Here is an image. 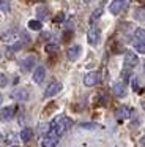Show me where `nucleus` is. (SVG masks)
<instances>
[{
  "label": "nucleus",
  "mask_w": 145,
  "mask_h": 147,
  "mask_svg": "<svg viewBox=\"0 0 145 147\" xmlns=\"http://www.w3.org/2000/svg\"><path fill=\"white\" fill-rule=\"evenodd\" d=\"M2 100H3V98H2V93H0V105H2Z\"/></svg>",
  "instance_id": "29"
},
{
  "label": "nucleus",
  "mask_w": 145,
  "mask_h": 147,
  "mask_svg": "<svg viewBox=\"0 0 145 147\" xmlns=\"http://www.w3.org/2000/svg\"><path fill=\"white\" fill-rule=\"evenodd\" d=\"M142 106H144V108H145V103H142Z\"/></svg>",
  "instance_id": "30"
},
{
  "label": "nucleus",
  "mask_w": 145,
  "mask_h": 147,
  "mask_svg": "<svg viewBox=\"0 0 145 147\" xmlns=\"http://www.w3.org/2000/svg\"><path fill=\"white\" fill-rule=\"evenodd\" d=\"M62 82H58V81H54V82H50L49 86L46 87V90H44V96L46 98H50V96H55L57 93L62 90Z\"/></svg>",
  "instance_id": "4"
},
{
  "label": "nucleus",
  "mask_w": 145,
  "mask_h": 147,
  "mask_svg": "<svg viewBox=\"0 0 145 147\" xmlns=\"http://www.w3.org/2000/svg\"><path fill=\"white\" fill-rule=\"evenodd\" d=\"M58 141H60L58 134L54 133L52 130H49L46 133V136L43 138V141H41V147H55L58 144Z\"/></svg>",
  "instance_id": "2"
},
{
  "label": "nucleus",
  "mask_w": 145,
  "mask_h": 147,
  "mask_svg": "<svg viewBox=\"0 0 145 147\" xmlns=\"http://www.w3.org/2000/svg\"><path fill=\"white\" fill-rule=\"evenodd\" d=\"M32 138H33V131H32V128H24V130L21 131V139L24 141V142H28Z\"/></svg>",
  "instance_id": "16"
},
{
  "label": "nucleus",
  "mask_w": 145,
  "mask_h": 147,
  "mask_svg": "<svg viewBox=\"0 0 145 147\" xmlns=\"http://www.w3.org/2000/svg\"><path fill=\"white\" fill-rule=\"evenodd\" d=\"M57 51H58V46L57 45H47L46 46V52H49V54H54Z\"/></svg>",
  "instance_id": "22"
},
{
  "label": "nucleus",
  "mask_w": 145,
  "mask_h": 147,
  "mask_svg": "<svg viewBox=\"0 0 145 147\" xmlns=\"http://www.w3.org/2000/svg\"><path fill=\"white\" fill-rule=\"evenodd\" d=\"M44 78H46V68L44 67H36L33 71V81L36 84H41L44 81Z\"/></svg>",
  "instance_id": "12"
},
{
  "label": "nucleus",
  "mask_w": 145,
  "mask_h": 147,
  "mask_svg": "<svg viewBox=\"0 0 145 147\" xmlns=\"http://www.w3.org/2000/svg\"><path fill=\"white\" fill-rule=\"evenodd\" d=\"M6 84H8L6 74H0V87H6Z\"/></svg>",
  "instance_id": "24"
},
{
  "label": "nucleus",
  "mask_w": 145,
  "mask_h": 147,
  "mask_svg": "<svg viewBox=\"0 0 145 147\" xmlns=\"http://www.w3.org/2000/svg\"><path fill=\"white\" fill-rule=\"evenodd\" d=\"M35 62H36V57H35V55H28V57L22 59V62H21V68H22L24 71H30L32 68L35 67Z\"/></svg>",
  "instance_id": "11"
},
{
  "label": "nucleus",
  "mask_w": 145,
  "mask_h": 147,
  "mask_svg": "<svg viewBox=\"0 0 145 147\" xmlns=\"http://www.w3.org/2000/svg\"><path fill=\"white\" fill-rule=\"evenodd\" d=\"M81 52H82V48L79 45H76V46H71V48L66 51V57H68V60H71V62H76L79 59V55H81Z\"/></svg>",
  "instance_id": "9"
},
{
  "label": "nucleus",
  "mask_w": 145,
  "mask_h": 147,
  "mask_svg": "<svg viewBox=\"0 0 145 147\" xmlns=\"http://www.w3.org/2000/svg\"><path fill=\"white\" fill-rule=\"evenodd\" d=\"M99 35H101V32H99V29H98L96 26L90 27V30L87 32V41H88V45H91V46L98 45V41H99Z\"/></svg>",
  "instance_id": "5"
},
{
  "label": "nucleus",
  "mask_w": 145,
  "mask_h": 147,
  "mask_svg": "<svg viewBox=\"0 0 145 147\" xmlns=\"http://www.w3.org/2000/svg\"><path fill=\"white\" fill-rule=\"evenodd\" d=\"M71 127H72V120L69 117H66V115H57V117L50 122L49 130H52L54 133L62 136V134L65 133L66 130H69Z\"/></svg>",
  "instance_id": "1"
},
{
  "label": "nucleus",
  "mask_w": 145,
  "mask_h": 147,
  "mask_svg": "<svg viewBox=\"0 0 145 147\" xmlns=\"http://www.w3.org/2000/svg\"><path fill=\"white\" fill-rule=\"evenodd\" d=\"M11 147H19V146H11Z\"/></svg>",
  "instance_id": "32"
},
{
  "label": "nucleus",
  "mask_w": 145,
  "mask_h": 147,
  "mask_svg": "<svg viewBox=\"0 0 145 147\" xmlns=\"http://www.w3.org/2000/svg\"><path fill=\"white\" fill-rule=\"evenodd\" d=\"M134 36H136V40H137L139 43H145V29L137 27V29L134 30Z\"/></svg>",
  "instance_id": "17"
},
{
  "label": "nucleus",
  "mask_w": 145,
  "mask_h": 147,
  "mask_svg": "<svg viewBox=\"0 0 145 147\" xmlns=\"http://www.w3.org/2000/svg\"><path fill=\"white\" fill-rule=\"evenodd\" d=\"M137 63H139V59H137V55H136V52H132V51L126 52L125 54V67L126 68H134Z\"/></svg>",
  "instance_id": "8"
},
{
  "label": "nucleus",
  "mask_w": 145,
  "mask_h": 147,
  "mask_svg": "<svg viewBox=\"0 0 145 147\" xmlns=\"http://www.w3.org/2000/svg\"><path fill=\"white\" fill-rule=\"evenodd\" d=\"M144 70H145V62H144Z\"/></svg>",
  "instance_id": "31"
},
{
  "label": "nucleus",
  "mask_w": 145,
  "mask_h": 147,
  "mask_svg": "<svg viewBox=\"0 0 145 147\" xmlns=\"http://www.w3.org/2000/svg\"><path fill=\"white\" fill-rule=\"evenodd\" d=\"M132 89L137 92L139 90V81H137V78H132Z\"/></svg>",
  "instance_id": "27"
},
{
  "label": "nucleus",
  "mask_w": 145,
  "mask_h": 147,
  "mask_svg": "<svg viewBox=\"0 0 145 147\" xmlns=\"http://www.w3.org/2000/svg\"><path fill=\"white\" fill-rule=\"evenodd\" d=\"M14 112H16V108L14 106H6V108H2L0 109V120L3 122H8L14 117Z\"/></svg>",
  "instance_id": "7"
},
{
  "label": "nucleus",
  "mask_w": 145,
  "mask_h": 147,
  "mask_svg": "<svg viewBox=\"0 0 145 147\" xmlns=\"http://www.w3.org/2000/svg\"><path fill=\"white\" fill-rule=\"evenodd\" d=\"M126 7H128V0H112L109 5V11L112 14H120Z\"/></svg>",
  "instance_id": "3"
},
{
  "label": "nucleus",
  "mask_w": 145,
  "mask_h": 147,
  "mask_svg": "<svg viewBox=\"0 0 145 147\" xmlns=\"http://www.w3.org/2000/svg\"><path fill=\"white\" fill-rule=\"evenodd\" d=\"M0 141H2V134H0Z\"/></svg>",
  "instance_id": "33"
},
{
  "label": "nucleus",
  "mask_w": 145,
  "mask_h": 147,
  "mask_svg": "<svg viewBox=\"0 0 145 147\" xmlns=\"http://www.w3.org/2000/svg\"><path fill=\"white\" fill-rule=\"evenodd\" d=\"M28 29L35 30V32H40L43 29V24H41L40 19H32V21H28Z\"/></svg>",
  "instance_id": "15"
},
{
  "label": "nucleus",
  "mask_w": 145,
  "mask_h": 147,
  "mask_svg": "<svg viewBox=\"0 0 145 147\" xmlns=\"http://www.w3.org/2000/svg\"><path fill=\"white\" fill-rule=\"evenodd\" d=\"M101 14H103V7H99V8H96V10H95V13L91 14V22H93V21H96Z\"/></svg>",
  "instance_id": "21"
},
{
  "label": "nucleus",
  "mask_w": 145,
  "mask_h": 147,
  "mask_svg": "<svg viewBox=\"0 0 145 147\" xmlns=\"http://www.w3.org/2000/svg\"><path fill=\"white\" fill-rule=\"evenodd\" d=\"M16 35H17V32H16V30H11V32H8V33H3L2 40H3V41H11V40L17 38Z\"/></svg>",
  "instance_id": "19"
},
{
  "label": "nucleus",
  "mask_w": 145,
  "mask_h": 147,
  "mask_svg": "<svg viewBox=\"0 0 145 147\" xmlns=\"http://www.w3.org/2000/svg\"><path fill=\"white\" fill-rule=\"evenodd\" d=\"M36 14H38V19H46L47 16H49V11H47L46 7H38L36 8Z\"/></svg>",
  "instance_id": "18"
},
{
  "label": "nucleus",
  "mask_w": 145,
  "mask_h": 147,
  "mask_svg": "<svg viewBox=\"0 0 145 147\" xmlns=\"http://www.w3.org/2000/svg\"><path fill=\"white\" fill-rule=\"evenodd\" d=\"M98 82H99V73L98 71H90V73H87L84 76V84L87 87H93Z\"/></svg>",
  "instance_id": "6"
},
{
  "label": "nucleus",
  "mask_w": 145,
  "mask_h": 147,
  "mask_svg": "<svg viewBox=\"0 0 145 147\" xmlns=\"http://www.w3.org/2000/svg\"><path fill=\"white\" fill-rule=\"evenodd\" d=\"M84 2H85V3H90V2H91V0H84Z\"/></svg>",
  "instance_id": "28"
},
{
  "label": "nucleus",
  "mask_w": 145,
  "mask_h": 147,
  "mask_svg": "<svg viewBox=\"0 0 145 147\" xmlns=\"http://www.w3.org/2000/svg\"><path fill=\"white\" fill-rule=\"evenodd\" d=\"M13 96H14L16 100H19V101H27L28 100V92L25 89H17L14 93H13Z\"/></svg>",
  "instance_id": "14"
},
{
  "label": "nucleus",
  "mask_w": 145,
  "mask_h": 147,
  "mask_svg": "<svg viewBox=\"0 0 145 147\" xmlns=\"http://www.w3.org/2000/svg\"><path fill=\"white\" fill-rule=\"evenodd\" d=\"M136 49H137L140 54H145V43H136Z\"/></svg>",
  "instance_id": "23"
},
{
  "label": "nucleus",
  "mask_w": 145,
  "mask_h": 147,
  "mask_svg": "<svg viewBox=\"0 0 145 147\" xmlns=\"http://www.w3.org/2000/svg\"><path fill=\"white\" fill-rule=\"evenodd\" d=\"M54 21H55V22H63V21H65V14H63V13H58Z\"/></svg>",
  "instance_id": "26"
},
{
  "label": "nucleus",
  "mask_w": 145,
  "mask_h": 147,
  "mask_svg": "<svg viewBox=\"0 0 145 147\" xmlns=\"http://www.w3.org/2000/svg\"><path fill=\"white\" fill-rule=\"evenodd\" d=\"M9 10H11V3H9V0H0V11L8 13Z\"/></svg>",
  "instance_id": "20"
},
{
  "label": "nucleus",
  "mask_w": 145,
  "mask_h": 147,
  "mask_svg": "<svg viewBox=\"0 0 145 147\" xmlns=\"http://www.w3.org/2000/svg\"><path fill=\"white\" fill-rule=\"evenodd\" d=\"M115 117L120 119V120H123V119H129L131 117V109L126 108V106H122V108H118L115 111Z\"/></svg>",
  "instance_id": "13"
},
{
  "label": "nucleus",
  "mask_w": 145,
  "mask_h": 147,
  "mask_svg": "<svg viewBox=\"0 0 145 147\" xmlns=\"http://www.w3.org/2000/svg\"><path fill=\"white\" fill-rule=\"evenodd\" d=\"M82 128H88V130H95V128H98L96 123H81Z\"/></svg>",
  "instance_id": "25"
},
{
  "label": "nucleus",
  "mask_w": 145,
  "mask_h": 147,
  "mask_svg": "<svg viewBox=\"0 0 145 147\" xmlns=\"http://www.w3.org/2000/svg\"><path fill=\"white\" fill-rule=\"evenodd\" d=\"M112 90H113V95L118 96V98L126 96V86H125V82H122V81H118V82L113 84Z\"/></svg>",
  "instance_id": "10"
}]
</instances>
